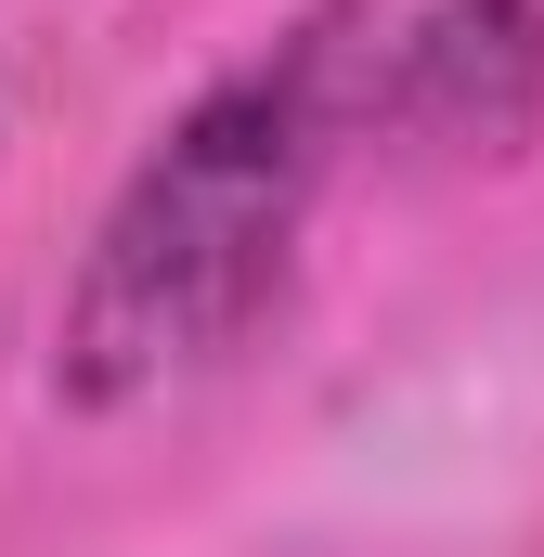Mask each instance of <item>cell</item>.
<instances>
[{
    "instance_id": "1",
    "label": "cell",
    "mask_w": 544,
    "mask_h": 557,
    "mask_svg": "<svg viewBox=\"0 0 544 557\" xmlns=\"http://www.w3.org/2000/svg\"><path fill=\"white\" fill-rule=\"evenodd\" d=\"M363 143V26L311 13L272 52L221 65L104 195L78 273L52 298V403L143 416L221 376L298 285V234Z\"/></svg>"
},
{
    "instance_id": "2",
    "label": "cell",
    "mask_w": 544,
    "mask_h": 557,
    "mask_svg": "<svg viewBox=\"0 0 544 557\" xmlns=\"http://www.w3.org/2000/svg\"><path fill=\"white\" fill-rule=\"evenodd\" d=\"M363 131L428 156H519L544 131V0H415L363 26Z\"/></svg>"
}]
</instances>
